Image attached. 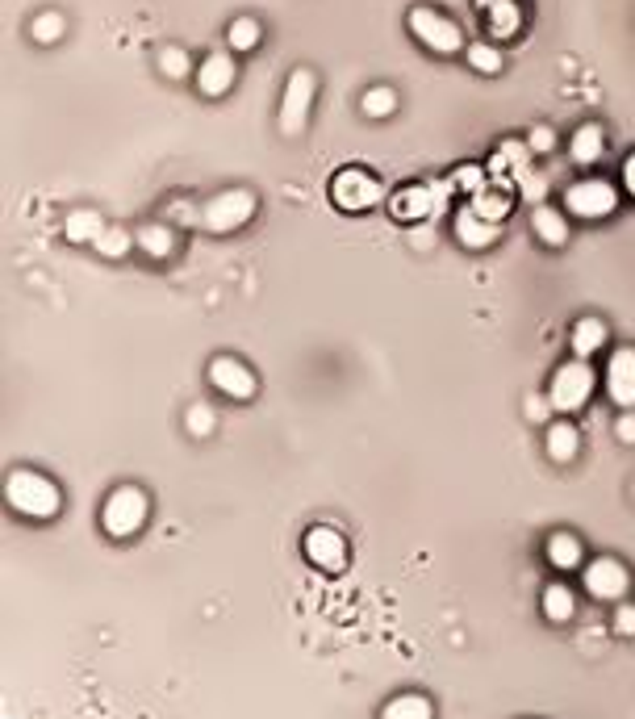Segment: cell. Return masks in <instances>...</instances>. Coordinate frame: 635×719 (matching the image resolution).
Masks as SVG:
<instances>
[{"label": "cell", "instance_id": "cell-1", "mask_svg": "<svg viewBox=\"0 0 635 719\" xmlns=\"http://www.w3.org/2000/svg\"><path fill=\"white\" fill-rule=\"evenodd\" d=\"M5 498L17 515L26 519H55L59 506H63V494L51 477H42L34 469H17L9 481H5Z\"/></svg>", "mask_w": 635, "mask_h": 719}, {"label": "cell", "instance_id": "cell-2", "mask_svg": "<svg viewBox=\"0 0 635 719\" xmlns=\"http://www.w3.org/2000/svg\"><path fill=\"white\" fill-rule=\"evenodd\" d=\"M147 515H151L147 494L138 490V485H117V490L105 498L101 527L109 531L113 540H130V536H138V531H143Z\"/></svg>", "mask_w": 635, "mask_h": 719}, {"label": "cell", "instance_id": "cell-3", "mask_svg": "<svg viewBox=\"0 0 635 719\" xmlns=\"http://www.w3.org/2000/svg\"><path fill=\"white\" fill-rule=\"evenodd\" d=\"M255 214V193L251 189H226L218 197H209L201 205V226L214 230V235H230V230L247 226Z\"/></svg>", "mask_w": 635, "mask_h": 719}, {"label": "cell", "instance_id": "cell-4", "mask_svg": "<svg viewBox=\"0 0 635 719\" xmlns=\"http://www.w3.org/2000/svg\"><path fill=\"white\" fill-rule=\"evenodd\" d=\"M331 201L339 205L343 214H364V210H372V205L385 201V189H381V180L368 176L364 168H343L331 180Z\"/></svg>", "mask_w": 635, "mask_h": 719}, {"label": "cell", "instance_id": "cell-5", "mask_svg": "<svg viewBox=\"0 0 635 719\" xmlns=\"http://www.w3.org/2000/svg\"><path fill=\"white\" fill-rule=\"evenodd\" d=\"M590 393H594V368L585 360H569V364H560L552 373L548 398H552L556 410L573 414V410H581L585 402H590Z\"/></svg>", "mask_w": 635, "mask_h": 719}, {"label": "cell", "instance_id": "cell-6", "mask_svg": "<svg viewBox=\"0 0 635 719\" xmlns=\"http://www.w3.org/2000/svg\"><path fill=\"white\" fill-rule=\"evenodd\" d=\"M314 92H318V80L310 67H297L285 84V97H280V134L297 138L310 122V105H314Z\"/></svg>", "mask_w": 635, "mask_h": 719}, {"label": "cell", "instance_id": "cell-7", "mask_svg": "<svg viewBox=\"0 0 635 719\" xmlns=\"http://www.w3.org/2000/svg\"><path fill=\"white\" fill-rule=\"evenodd\" d=\"M410 34L427 46V51H435V55H456L460 46H464V34H460L456 21L435 13V9H427V5L410 9Z\"/></svg>", "mask_w": 635, "mask_h": 719}, {"label": "cell", "instance_id": "cell-8", "mask_svg": "<svg viewBox=\"0 0 635 719\" xmlns=\"http://www.w3.org/2000/svg\"><path fill=\"white\" fill-rule=\"evenodd\" d=\"M564 205H569L577 218H606V214H615L619 193H615V184H606V180H577L573 189L564 193Z\"/></svg>", "mask_w": 635, "mask_h": 719}, {"label": "cell", "instance_id": "cell-9", "mask_svg": "<svg viewBox=\"0 0 635 719\" xmlns=\"http://www.w3.org/2000/svg\"><path fill=\"white\" fill-rule=\"evenodd\" d=\"M305 561L318 565L322 573H343L347 569V540L335 527H310L305 531Z\"/></svg>", "mask_w": 635, "mask_h": 719}, {"label": "cell", "instance_id": "cell-10", "mask_svg": "<svg viewBox=\"0 0 635 719\" xmlns=\"http://www.w3.org/2000/svg\"><path fill=\"white\" fill-rule=\"evenodd\" d=\"M627 586H631V573L615 556H598V561L585 565V590L598 602H619L627 594Z\"/></svg>", "mask_w": 635, "mask_h": 719}, {"label": "cell", "instance_id": "cell-11", "mask_svg": "<svg viewBox=\"0 0 635 719\" xmlns=\"http://www.w3.org/2000/svg\"><path fill=\"white\" fill-rule=\"evenodd\" d=\"M209 385H214L218 393H226V398H234V402H251L255 398V373L234 356L209 360Z\"/></svg>", "mask_w": 635, "mask_h": 719}, {"label": "cell", "instance_id": "cell-12", "mask_svg": "<svg viewBox=\"0 0 635 719\" xmlns=\"http://www.w3.org/2000/svg\"><path fill=\"white\" fill-rule=\"evenodd\" d=\"M606 393L619 410H635V347H619L606 360Z\"/></svg>", "mask_w": 635, "mask_h": 719}, {"label": "cell", "instance_id": "cell-13", "mask_svg": "<svg viewBox=\"0 0 635 719\" xmlns=\"http://www.w3.org/2000/svg\"><path fill=\"white\" fill-rule=\"evenodd\" d=\"M439 205H443V189H431V184H410V189H402L389 201V214L397 222H422V218H431Z\"/></svg>", "mask_w": 635, "mask_h": 719}, {"label": "cell", "instance_id": "cell-14", "mask_svg": "<svg viewBox=\"0 0 635 719\" xmlns=\"http://www.w3.org/2000/svg\"><path fill=\"white\" fill-rule=\"evenodd\" d=\"M234 76H239L234 59L226 51H214V55H205L201 67H197V88L205 92V97H222V92L234 88Z\"/></svg>", "mask_w": 635, "mask_h": 719}, {"label": "cell", "instance_id": "cell-15", "mask_svg": "<svg viewBox=\"0 0 635 719\" xmlns=\"http://www.w3.org/2000/svg\"><path fill=\"white\" fill-rule=\"evenodd\" d=\"M456 239H460L464 247H473V251H485V247L498 243V222L481 218L473 205H468V210L456 214Z\"/></svg>", "mask_w": 635, "mask_h": 719}, {"label": "cell", "instance_id": "cell-16", "mask_svg": "<svg viewBox=\"0 0 635 719\" xmlns=\"http://www.w3.org/2000/svg\"><path fill=\"white\" fill-rule=\"evenodd\" d=\"M548 565L560 569V573H569V569H581L585 561V552H581V540L573 536V531H552L548 536Z\"/></svg>", "mask_w": 635, "mask_h": 719}, {"label": "cell", "instance_id": "cell-17", "mask_svg": "<svg viewBox=\"0 0 635 719\" xmlns=\"http://www.w3.org/2000/svg\"><path fill=\"white\" fill-rule=\"evenodd\" d=\"M134 239H138V247L151 255V260H168V255L176 251L172 222H147V226H138V230H134Z\"/></svg>", "mask_w": 635, "mask_h": 719}, {"label": "cell", "instance_id": "cell-18", "mask_svg": "<svg viewBox=\"0 0 635 719\" xmlns=\"http://www.w3.org/2000/svg\"><path fill=\"white\" fill-rule=\"evenodd\" d=\"M544 448H548V456L556 460V465H569V460H577V452H581V435H577L573 423H552Z\"/></svg>", "mask_w": 635, "mask_h": 719}, {"label": "cell", "instance_id": "cell-19", "mask_svg": "<svg viewBox=\"0 0 635 719\" xmlns=\"http://www.w3.org/2000/svg\"><path fill=\"white\" fill-rule=\"evenodd\" d=\"M531 226H535V235L544 239L548 247H564V243H569V222H564V214L552 210V205H539V210L531 214Z\"/></svg>", "mask_w": 635, "mask_h": 719}, {"label": "cell", "instance_id": "cell-20", "mask_svg": "<svg viewBox=\"0 0 635 719\" xmlns=\"http://www.w3.org/2000/svg\"><path fill=\"white\" fill-rule=\"evenodd\" d=\"M101 230H105V218L97 210H72L63 218V235L72 243H97Z\"/></svg>", "mask_w": 635, "mask_h": 719}, {"label": "cell", "instance_id": "cell-21", "mask_svg": "<svg viewBox=\"0 0 635 719\" xmlns=\"http://www.w3.org/2000/svg\"><path fill=\"white\" fill-rule=\"evenodd\" d=\"M606 322L602 318H581L577 327H573V352L585 360V356H598L602 347H606Z\"/></svg>", "mask_w": 635, "mask_h": 719}, {"label": "cell", "instance_id": "cell-22", "mask_svg": "<svg viewBox=\"0 0 635 719\" xmlns=\"http://www.w3.org/2000/svg\"><path fill=\"white\" fill-rule=\"evenodd\" d=\"M381 719H435V707L427 694H397V699L385 703Z\"/></svg>", "mask_w": 635, "mask_h": 719}, {"label": "cell", "instance_id": "cell-23", "mask_svg": "<svg viewBox=\"0 0 635 719\" xmlns=\"http://www.w3.org/2000/svg\"><path fill=\"white\" fill-rule=\"evenodd\" d=\"M485 17H489V34L498 38V42H506V38H514V34L523 30V9L514 5V0H502V5H493Z\"/></svg>", "mask_w": 635, "mask_h": 719}, {"label": "cell", "instance_id": "cell-24", "mask_svg": "<svg viewBox=\"0 0 635 719\" xmlns=\"http://www.w3.org/2000/svg\"><path fill=\"white\" fill-rule=\"evenodd\" d=\"M602 151H606V138H602V126H594V122L581 126L573 134V143H569V155L577 159V164H598Z\"/></svg>", "mask_w": 635, "mask_h": 719}, {"label": "cell", "instance_id": "cell-25", "mask_svg": "<svg viewBox=\"0 0 635 719\" xmlns=\"http://www.w3.org/2000/svg\"><path fill=\"white\" fill-rule=\"evenodd\" d=\"M544 615H548L552 623H569V619L577 615V598H573V590H569V586H560V582H552V586L544 590Z\"/></svg>", "mask_w": 635, "mask_h": 719}, {"label": "cell", "instance_id": "cell-26", "mask_svg": "<svg viewBox=\"0 0 635 719\" xmlns=\"http://www.w3.org/2000/svg\"><path fill=\"white\" fill-rule=\"evenodd\" d=\"M464 59H468V67L473 72H481V76H498L502 72V51L493 42H468L464 46Z\"/></svg>", "mask_w": 635, "mask_h": 719}, {"label": "cell", "instance_id": "cell-27", "mask_svg": "<svg viewBox=\"0 0 635 719\" xmlns=\"http://www.w3.org/2000/svg\"><path fill=\"white\" fill-rule=\"evenodd\" d=\"M264 38V26L255 17H234L230 21V30H226V42H230V51H255Z\"/></svg>", "mask_w": 635, "mask_h": 719}, {"label": "cell", "instance_id": "cell-28", "mask_svg": "<svg viewBox=\"0 0 635 719\" xmlns=\"http://www.w3.org/2000/svg\"><path fill=\"white\" fill-rule=\"evenodd\" d=\"M138 239L130 235V226H105L101 235H97V251L105 255V260H122V255L134 247Z\"/></svg>", "mask_w": 635, "mask_h": 719}, {"label": "cell", "instance_id": "cell-29", "mask_svg": "<svg viewBox=\"0 0 635 719\" xmlns=\"http://www.w3.org/2000/svg\"><path fill=\"white\" fill-rule=\"evenodd\" d=\"M30 34H34V42L51 46V42H59V38L67 34V17L55 13V9H46V13H38V17L30 21Z\"/></svg>", "mask_w": 635, "mask_h": 719}, {"label": "cell", "instance_id": "cell-30", "mask_svg": "<svg viewBox=\"0 0 635 719\" xmlns=\"http://www.w3.org/2000/svg\"><path fill=\"white\" fill-rule=\"evenodd\" d=\"M473 210H477L481 218H489V222H502V218L510 214V193H502V189H481V193H473Z\"/></svg>", "mask_w": 635, "mask_h": 719}, {"label": "cell", "instance_id": "cell-31", "mask_svg": "<svg viewBox=\"0 0 635 719\" xmlns=\"http://www.w3.org/2000/svg\"><path fill=\"white\" fill-rule=\"evenodd\" d=\"M360 109H364V118H389V113L397 109V92L393 88H385V84H376V88H368L364 92V101H360Z\"/></svg>", "mask_w": 635, "mask_h": 719}, {"label": "cell", "instance_id": "cell-32", "mask_svg": "<svg viewBox=\"0 0 635 719\" xmlns=\"http://www.w3.org/2000/svg\"><path fill=\"white\" fill-rule=\"evenodd\" d=\"M159 72L168 76V80H184L188 72H193V63H188L184 46H163V51H159Z\"/></svg>", "mask_w": 635, "mask_h": 719}, {"label": "cell", "instance_id": "cell-33", "mask_svg": "<svg viewBox=\"0 0 635 719\" xmlns=\"http://www.w3.org/2000/svg\"><path fill=\"white\" fill-rule=\"evenodd\" d=\"M184 427H188V435L205 439V435H214V427H218V414L209 410L205 402H197V406H188V414H184Z\"/></svg>", "mask_w": 635, "mask_h": 719}, {"label": "cell", "instance_id": "cell-34", "mask_svg": "<svg viewBox=\"0 0 635 719\" xmlns=\"http://www.w3.org/2000/svg\"><path fill=\"white\" fill-rule=\"evenodd\" d=\"M168 222H172V226H197V222H201V210H197V205H188V201H172V205H168Z\"/></svg>", "mask_w": 635, "mask_h": 719}, {"label": "cell", "instance_id": "cell-35", "mask_svg": "<svg viewBox=\"0 0 635 719\" xmlns=\"http://www.w3.org/2000/svg\"><path fill=\"white\" fill-rule=\"evenodd\" d=\"M527 147H531L535 155H548V151L556 147V134H552L548 126H535V130H531V138H527Z\"/></svg>", "mask_w": 635, "mask_h": 719}, {"label": "cell", "instance_id": "cell-36", "mask_svg": "<svg viewBox=\"0 0 635 719\" xmlns=\"http://www.w3.org/2000/svg\"><path fill=\"white\" fill-rule=\"evenodd\" d=\"M519 184H523V193H527L531 201H544V193H548V180L539 176V172H523Z\"/></svg>", "mask_w": 635, "mask_h": 719}, {"label": "cell", "instance_id": "cell-37", "mask_svg": "<svg viewBox=\"0 0 635 719\" xmlns=\"http://www.w3.org/2000/svg\"><path fill=\"white\" fill-rule=\"evenodd\" d=\"M615 632L619 636H635V602H623L615 611Z\"/></svg>", "mask_w": 635, "mask_h": 719}, {"label": "cell", "instance_id": "cell-38", "mask_svg": "<svg viewBox=\"0 0 635 719\" xmlns=\"http://www.w3.org/2000/svg\"><path fill=\"white\" fill-rule=\"evenodd\" d=\"M456 184H460V189H468V193H481V189H485L481 168H464V172H456Z\"/></svg>", "mask_w": 635, "mask_h": 719}, {"label": "cell", "instance_id": "cell-39", "mask_svg": "<svg viewBox=\"0 0 635 719\" xmlns=\"http://www.w3.org/2000/svg\"><path fill=\"white\" fill-rule=\"evenodd\" d=\"M615 435L623 439V444H635V410H623V414H619Z\"/></svg>", "mask_w": 635, "mask_h": 719}, {"label": "cell", "instance_id": "cell-40", "mask_svg": "<svg viewBox=\"0 0 635 719\" xmlns=\"http://www.w3.org/2000/svg\"><path fill=\"white\" fill-rule=\"evenodd\" d=\"M623 189L635 197V155H627V164H623Z\"/></svg>", "mask_w": 635, "mask_h": 719}, {"label": "cell", "instance_id": "cell-41", "mask_svg": "<svg viewBox=\"0 0 635 719\" xmlns=\"http://www.w3.org/2000/svg\"><path fill=\"white\" fill-rule=\"evenodd\" d=\"M548 406H552V398H531V402H527V414H531V419H544Z\"/></svg>", "mask_w": 635, "mask_h": 719}, {"label": "cell", "instance_id": "cell-42", "mask_svg": "<svg viewBox=\"0 0 635 719\" xmlns=\"http://www.w3.org/2000/svg\"><path fill=\"white\" fill-rule=\"evenodd\" d=\"M493 5H502V0H477V9H485V13H489Z\"/></svg>", "mask_w": 635, "mask_h": 719}, {"label": "cell", "instance_id": "cell-43", "mask_svg": "<svg viewBox=\"0 0 635 719\" xmlns=\"http://www.w3.org/2000/svg\"><path fill=\"white\" fill-rule=\"evenodd\" d=\"M631 494H635V490H631Z\"/></svg>", "mask_w": 635, "mask_h": 719}]
</instances>
